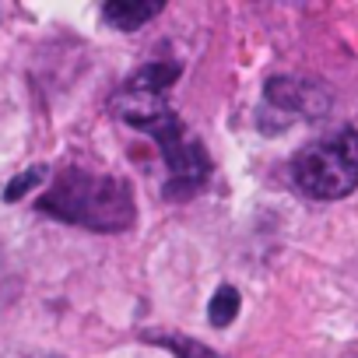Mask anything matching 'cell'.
Wrapping results in <instances>:
<instances>
[{"label": "cell", "instance_id": "4", "mask_svg": "<svg viewBox=\"0 0 358 358\" xmlns=\"http://www.w3.org/2000/svg\"><path fill=\"white\" fill-rule=\"evenodd\" d=\"M330 106V95L320 85L309 81H295V78H271L264 85V102H260V127L271 123V116H278V127H288L295 120H309V116H323V109Z\"/></svg>", "mask_w": 358, "mask_h": 358}, {"label": "cell", "instance_id": "8", "mask_svg": "<svg viewBox=\"0 0 358 358\" xmlns=\"http://www.w3.org/2000/svg\"><path fill=\"white\" fill-rule=\"evenodd\" d=\"M148 341L176 351L179 358H222L218 351H211L208 344H201L197 337H183V334H148Z\"/></svg>", "mask_w": 358, "mask_h": 358}, {"label": "cell", "instance_id": "1", "mask_svg": "<svg viewBox=\"0 0 358 358\" xmlns=\"http://www.w3.org/2000/svg\"><path fill=\"white\" fill-rule=\"evenodd\" d=\"M113 113L151 134L165 165H169V183H165V197L169 201H190L211 176V158L204 151L201 141H194L183 127V120H179L169 102L162 95H148V92H127L120 88L116 99H113Z\"/></svg>", "mask_w": 358, "mask_h": 358}, {"label": "cell", "instance_id": "9", "mask_svg": "<svg viewBox=\"0 0 358 358\" xmlns=\"http://www.w3.org/2000/svg\"><path fill=\"white\" fill-rule=\"evenodd\" d=\"M43 179H46V169H43V165H32V169H25L22 176H15L11 183L4 187V201H8V204L22 201L29 190H36V187L43 183Z\"/></svg>", "mask_w": 358, "mask_h": 358}, {"label": "cell", "instance_id": "3", "mask_svg": "<svg viewBox=\"0 0 358 358\" xmlns=\"http://www.w3.org/2000/svg\"><path fill=\"white\" fill-rule=\"evenodd\" d=\"M295 187L313 201H341L358 187V130L344 127L292 158Z\"/></svg>", "mask_w": 358, "mask_h": 358}, {"label": "cell", "instance_id": "6", "mask_svg": "<svg viewBox=\"0 0 358 358\" xmlns=\"http://www.w3.org/2000/svg\"><path fill=\"white\" fill-rule=\"evenodd\" d=\"M176 78H179V64H144L123 81V88L127 92H148V95H165V88H172Z\"/></svg>", "mask_w": 358, "mask_h": 358}, {"label": "cell", "instance_id": "2", "mask_svg": "<svg viewBox=\"0 0 358 358\" xmlns=\"http://www.w3.org/2000/svg\"><path fill=\"white\" fill-rule=\"evenodd\" d=\"M36 208L57 222L92 229V232H123L134 225V194L123 179L102 176L92 169H67Z\"/></svg>", "mask_w": 358, "mask_h": 358}, {"label": "cell", "instance_id": "7", "mask_svg": "<svg viewBox=\"0 0 358 358\" xmlns=\"http://www.w3.org/2000/svg\"><path fill=\"white\" fill-rule=\"evenodd\" d=\"M239 316V288L236 285H218V292L208 302V320L211 327H229Z\"/></svg>", "mask_w": 358, "mask_h": 358}, {"label": "cell", "instance_id": "5", "mask_svg": "<svg viewBox=\"0 0 358 358\" xmlns=\"http://www.w3.org/2000/svg\"><path fill=\"white\" fill-rule=\"evenodd\" d=\"M162 8H165L162 0H109L102 8V22L120 32H137L155 15H162Z\"/></svg>", "mask_w": 358, "mask_h": 358}]
</instances>
